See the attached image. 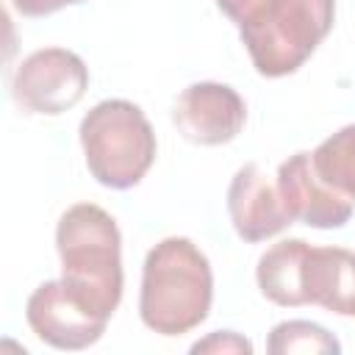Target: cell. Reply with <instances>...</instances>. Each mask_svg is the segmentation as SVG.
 Instances as JSON below:
<instances>
[{
	"label": "cell",
	"instance_id": "6da1fadb",
	"mask_svg": "<svg viewBox=\"0 0 355 355\" xmlns=\"http://www.w3.org/2000/svg\"><path fill=\"white\" fill-rule=\"evenodd\" d=\"M214 302V272L205 252L186 236L161 239L144 258L139 316L158 336L200 327Z\"/></svg>",
	"mask_w": 355,
	"mask_h": 355
},
{
	"label": "cell",
	"instance_id": "7a4b0ae2",
	"mask_svg": "<svg viewBox=\"0 0 355 355\" xmlns=\"http://www.w3.org/2000/svg\"><path fill=\"white\" fill-rule=\"evenodd\" d=\"M336 22V0H255L236 25L258 75L297 72Z\"/></svg>",
	"mask_w": 355,
	"mask_h": 355
},
{
	"label": "cell",
	"instance_id": "3957f363",
	"mask_svg": "<svg viewBox=\"0 0 355 355\" xmlns=\"http://www.w3.org/2000/svg\"><path fill=\"white\" fill-rule=\"evenodd\" d=\"M55 250L61 277L75 283L108 316H114L125 286L116 219L94 202H78L67 208L55 225Z\"/></svg>",
	"mask_w": 355,
	"mask_h": 355
},
{
	"label": "cell",
	"instance_id": "277c9868",
	"mask_svg": "<svg viewBox=\"0 0 355 355\" xmlns=\"http://www.w3.org/2000/svg\"><path fill=\"white\" fill-rule=\"evenodd\" d=\"M92 178L105 189H133L150 172L158 141L144 111L130 100L92 105L78 128Z\"/></svg>",
	"mask_w": 355,
	"mask_h": 355
},
{
	"label": "cell",
	"instance_id": "5b68a950",
	"mask_svg": "<svg viewBox=\"0 0 355 355\" xmlns=\"http://www.w3.org/2000/svg\"><path fill=\"white\" fill-rule=\"evenodd\" d=\"M108 313L67 277L39 283L25 302V322L39 341L55 349H86L108 327Z\"/></svg>",
	"mask_w": 355,
	"mask_h": 355
},
{
	"label": "cell",
	"instance_id": "8992f818",
	"mask_svg": "<svg viewBox=\"0 0 355 355\" xmlns=\"http://www.w3.org/2000/svg\"><path fill=\"white\" fill-rule=\"evenodd\" d=\"M89 89L86 61L67 47H42L19 61L11 78V97L19 111L58 116L75 108Z\"/></svg>",
	"mask_w": 355,
	"mask_h": 355
},
{
	"label": "cell",
	"instance_id": "52a82bcc",
	"mask_svg": "<svg viewBox=\"0 0 355 355\" xmlns=\"http://www.w3.org/2000/svg\"><path fill=\"white\" fill-rule=\"evenodd\" d=\"M172 122L186 141L200 147H219L244 130L247 105L233 86L200 80L178 94Z\"/></svg>",
	"mask_w": 355,
	"mask_h": 355
},
{
	"label": "cell",
	"instance_id": "ba28073f",
	"mask_svg": "<svg viewBox=\"0 0 355 355\" xmlns=\"http://www.w3.org/2000/svg\"><path fill=\"white\" fill-rule=\"evenodd\" d=\"M227 214L236 236L247 244L266 241L294 225L277 189V178L272 180L258 164H244L233 175L227 189Z\"/></svg>",
	"mask_w": 355,
	"mask_h": 355
},
{
	"label": "cell",
	"instance_id": "9c48e42d",
	"mask_svg": "<svg viewBox=\"0 0 355 355\" xmlns=\"http://www.w3.org/2000/svg\"><path fill=\"white\" fill-rule=\"evenodd\" d=\"M277 189L294 222L333 230L352 219V200L330 189L313 169L311 153H294L277 166Z\"/></svg>",
	"mask_w": 355,
	"mask_h": 355
},
{
	"label": "cell",
	"instance_id": "30bf717a",
	"mask_svg": "<svg viewBox=\"0 0 355 355\" xmlns=\"http://www.w3.org/2000/svg\"><path fill=\"white\" fill-rule=\"evenodd\" d=\"M302 286L308 305L355 316V252L344 247H311Z\"/></svg>",
	"mask_w": 355,
	"mask_h": 355
},
{
	"label": "cell",
	"instance_id": "8fae6325",
	"mask_svg": "<svg viewBox=\"0 0 355 355\" xmlns=\"http://www.w3.org/2000/svg\"><path fill=\"white\" fill-rule=\"evenodd\" d=\"M308 252H311V244L305 239H283L258 258L255 283L269 302L280 308L308 305L305 286H302Z\"/></svg>",
	"mask_w": 355,
	"mask_h": 355
},
{
	"label": "cell",
	"instance_id": "7c38bea8",
	"mask_svg": "<svg viewBox=\"0 0 355 355\" xmlns=\"http://www.w3.org/2000/svg\"><path fill=\"white\" fill-rule=\"evenodd\" d=\"M316 175L355 202V125H344L330 133L313 153H311Z\"/></svg>",
	"mask_w": 355,
	"mask_h": 355
},
{
	"label": "cell",
	"instance_id": "4fadbf2b",
	"mask_svg": "<svg viewBox=\"0 0 355 355\" xmlns=\"http://www.w3.org/2000/svg\"><path fill=\"white\" fill-rule=\"evenodd\" d=\"M266 349L272 355H330V352H341L338 338L308 319H288L272 327Z\"/></svg>",
	"mask_w": 355,
	"mask_h": 355
},
{
	"label": "cell",
	"instance_id": "5bb4252c",
	"mask_svg": "<svg viewBox=\"0 0 355 355\" xmlns=\"http://www.w3.org/2000/svg\"><path fill=\"white\" fill-rule=\"evenodd\" d=\"M191 352H208V355H250L252 352V341L244 338L236 330H214L205 338L191 344Z\"/></svg>",
	"mask_w": 355,
	"mask_h": 355
},
{
	"label": "cell",
	"instance_id": "9a60e30c",
	"mask_svg": "<svg viewBox=\"0 0 355 355\" xmlns=\"http://www.w3.org/2000/svg\"><path fill=\"white\" fill-rule=\"evenodd\" d=\"M83 0H11L14 11L22 14V17H47V14H55L67 6H78Z\"/></svg>",
	"mask_w": 355,
	"mask_h": 355
},
{
	"label": "cell",
	"instance_id": "2e32d148",
	"mask_svg": "<svg viewBox=\"0 0 355 355\" xmlns=\"http://www.w3.org/2000/svg\"><path fill=\"white\" fill-rule=\"evenodd\" d=\"M252 6H255V0H216V8H219L233 25H239V22L244 19V14H247Z\"/></svg>",
	"mask_w": 355,
	"mask_h": 355
}]
</instances>
